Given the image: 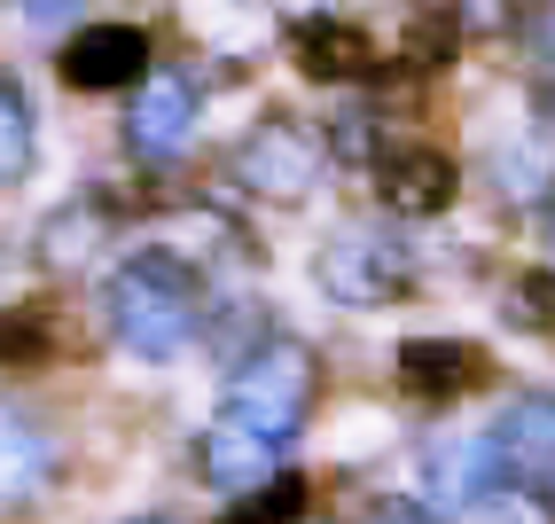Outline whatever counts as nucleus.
<instances>
[{
    "label": "nucleus",
    "instance_id": "obj_11",
    "mask_svg": "<svg viewBox=\"0 0 555 524\" xmlns=\"http://www.w3.org/2000/svg\"><path fill=\"white\" fill-rule=\"evenodd\" d=\"M55 438L24 416L16 399H0V501H24V494H40V485L55 477Z\"/></svg>",
    "mask_w": 555,
    "mask_h": 524
},
{
    "label": "nucleus",
    "instance_id": "obj_16",
    "mask_svg": "<svg viewBox=\"0 0 555 524\" xmlns=\"http://www.w3.org/2000/svg\"><path fill=\"white\" fill-rule=\"evenodd\" d=\"M508 314L525 321L532 336H555V267H532L525 282L508 290Z\"/></svg>",
    "mask_w": 555,
    "mask_h": 524
},
{
    "label": "nucleus",
    "instance_id": "obj_1",
    "mask_svg": "<svg viewBox=\"0 0 555 524\" xmlns=\"http://www.w3.org/2000/svg\"><path fill=\"white\" fill-rule=\"evenodd\" d=\"M102 321L133 360H180L204 336V282L172 251H133L102 282Z\"/></svg>",
    "mask_w": 555,
    "mask_h": 524
},
{
    "label": "nucleus",
    "instance_id": "obj_6",
    "mask_svg": "<svg viewBox=\"0 0 555 524\" xmlns=\"http://www.w3.org/2000/svg\"><path fill=\"white\" fill-rule=\"evenodd\" d=\"M55 63H63V87L79 94H126L157 71V40L141 24H79Z\"/></svg>",
    "mask_w": 555,
    "mask_h": 524
},
{
    "label": "nucleus",
    "instance_id": "obj_9",
    "mask_svg": "<svg viewBox=\"0 0 555 524\" xmlns=\"http://www.w3.org/2000/svg\"><path fill=\"white\" fill-rule=\"evenodd\" d=\"M423 485H430V501H438V509H486V501L516 494V485H508V462H501V438H493V431L454 438V446H430Z\"/></svg>",
    "mask_w": 555,
    "mask_h": 524
},
{
    "label": "nucleus",
    "instance_id": "obj_5",
    "mask_svg": "<svg viewBox=\"0 0 555 524\" xmlns=\"http://www.w3.org/2000/svg\"><path fill=\"white\" fill-rule=\"evenodd\" d=\"M486 431L501 438V462H508L516 501L555 509V392H516V399H501V416H493Z\"/></svg>",
    "mask_w": 555,
    "mask_h": 524
},
{
    "label": "nucleus",
    "instance_id": "obj_2",
    "mask_svg": "<svg viewBox=\"0 0 555 524\" xmlns=\"http://www.w3.org/2000/svg\"><path fill=\"white\" fill-rule=\"evenodd\" d=\"M313 392H321L313 353H306V345H289V336H274L267 353H250V360L235 368V384H228V416L250 423V431H267L274 446H289V438L306 431V416H313Z\"/></svg>",
    "mask_w": 555,
    "mask_h": 524
},
{
    "label": "nucleus",
    "instance_id": "obj_13",
    "mask_svg": "<svg viewBox=\"0 0 555 524\" xmlns=\"http://www.w3.org/2000/svg\"><path fill=\"white\" fill-rule=\"evenodd\" d=\"M63 353V314L48 297H24V306H0V368L9 376H40Z\"/></svg>",
    "mask_w": 555,
    "mask_h": 524
},
{
    "label": "nucleus",
    "instance_id": "obj_15",
    "mask_svg": "<svg viewBox=\"0 0 555 524\" xmlns=\"http://www.w3.org/2000/svg\"><path fill=\"white\" fill-rule=\"evenodd\" d=\"M313 509V485L298 470H274V477H258L250 494H235V516H298Z\"/></svg>",
    "mask_w": 555,
    "mask_h": 524
},
{
    "label": "nucleus",
    "instance_id": "obj_12",
    "mask_svg": "<svg viewBox=\"0 0 555 524\" xmlns=\"http://www.w3.org/2000/svg\"><path fill=\"white\" fill-rule=\"evenodd\" d=\"M235 172L250 180V189L258 196H298L306 189V180L321 172V141H306V133H258L250 149H243V157H235Z\"/></svg>",
    "mask_w": 555,
    "mask_h": 524
},
{
    "label": "nucleus",
    "instance_id": "obj_3",
    "mask_svg": "<svg viewBox=\"0 0 555 524\" xmlns=\"http://www.w3.org/2000/svg\"><path fill=\"white\" fill-rule=\"evenodd\" d=\"M313 267H321V290L337 297V306H391V297L415 290V251H406L391 228H376V219L337 228Z\"/></svg>",
    "mask_w": 555,
    "mask_h": 524
},
{
    "label": "nucleus",
    "instance_id": "obj_14",
    "mask_svg": "<svg viewBox=\"0 0 555 524\" xmlns=\"http://www.w3.org/2000/svg\"><path fill=\"white\" fill-rule=\"evenodd\" d=\"M31 141H40V126H31L24 87L0 79V189H16V180L31 172Z\"/></svg>",
    "mask_w": 555,
    "mask_h": 524
},
{
    "label": "nucleus",
    "instance_id": "obj_8",
    "mask_svg": "<svg viewBox=\"0 0 555 524\" xmlns=\"http://www.w3.org/2000/svg\"><path fill=\"white\" fill-rule=\"evenodd\" d=\"M376 196L406 219H430V212H454L462 196V165L447 157L438 141H391L376 157Z\"/></svg>",
    "mask_w": 555,
    "mask_h": 524
},
{
    "label": "nucleus",
    "instance_id": "obj_18",
    "mask_svg": "<svg viewBox=\"0 0 555 524\" xmlns=\"http://www.w3.org/2000/svg\"><path fill=\"white\" fill-rule=\"evenodd\" d=\"M547 228H555V212H547Z\"/></svg>",
    "mask_w": 555,
    "mask_h": 524
},
{
    "label": "nucleus",
    "instance_id": "obj_4",
    "mask_svg": "<svg viewBox=\"0 0 555 524\" xmlns=\"http://www.w3.org/2000/svg\"><path fill=\"white\" fill-rule=\"evenodd\" d=\"M196 118H204V87L189 71H150L126 102V149L141 165H180L196 141Z\"/></svg>",
    "mask_w": 555,
    "mask_h": 524
},
{
    "label": "nucleus",
    "instance_id": "obj_7",
    "mask_svg": "<svg viewBox=\"0 0 555 524\" xmlns=\"http://www.w3.org/2000/svg\"><path fill=\"white\" fill-rule=\"evenodd\" d=\"M391 376L406 399H423V407H454L469 392H486L493 384V360L469 345V336H406L399 360H391Z\"/></svg>",
    "mask_w": 555,
    "mask_h": 524
},
{
    "label": "nucleus",
    "instance_id": "obj_10",
    "mask_svg": "<svg viewBox=\"0 0 555 524\" xmlns=\"http://www.w3.org/2000/svg\"><path fill=\"white\" fill-rule=\"evenodd\" d=\"M289 48H298V71L321 87H360V79H376V40L352 24V16H313L289 31Z\"/></svg>",
    "mask_w": 555,
    "mask_h": 524
},
{
    "label": "nucleus",
    "instance_id": "obj_17",
    "mask_svg": "<svg viewBox=\"0 0 555 524\" xmlns=\"http://www.w3.org/2000/svg\"><path fill=\"white\" fill-rule=\"evenodd\" d=\"M87 9V0H24V16L31 24H40V31H55V24H70V16H79Z\"/></svg>",
    "mask_w": 555,
    "mask_h": 524
}]
</instances>
